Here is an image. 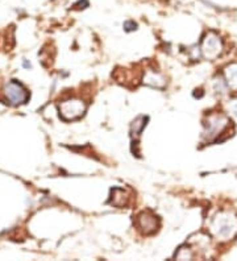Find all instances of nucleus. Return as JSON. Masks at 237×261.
<instances>
[{"mask_svg":"<svg viewBox=\"0 0 237 261\" xmlns=\"http://www.w3.org/2000/svg\"><path fill=\"white\" fill-rule=\"evenodd\" d=\"M209 231L219 242H229L237 235V217L231 211H220L212 218Z\"/></svg>","mask_w":237,"mask_h":261,"instance_id":"1","label":"nucleus"},{"mask_svg":"<svg viewBox=\"0 0 237 261\" xmlns=\"http://www.w3.org/2000/svg\"><path fill=\"white\" fill-rule=\"evenodd\" d=\"M231 120L225 116L224 114H211L204 123V130H203V137L207 143L209 141H216L220 135H223L229 127Z\"/></svg>","mask_w":237,"mask_h":261,"instance_id":"2","label":"nucleus"},{"mask_svg":"<svg viewBox=\"0 0 237 261\" xmlns=\"http://www.w3.org/2000/svg\"><path fill=\"white\" fill-rule=\"evenodd\" d=\"M86 110H87V105L82 99H67L60 105V115L67 121L82 118Z\"/></svg>","mask_w":237,"mask_h":261,"instance_id":"3","label":"nucleus"},{"mask_svg":"<svg viewBox=\"0 0 237 261\" xmlns=\"http://www.w3.org/2000/svg\"><path fill=\"white\" fill-rule=\"evenodd\" d=\"M200 51H202V56L205 60H216L221 55V51H223V41H221V38L214 32L207 33L204 38H203Z\"/></svg>","mask_w":237,"mask_h":261,"instance_id":"4","label":"nucleus"},{"mask_svg":"<svg viewBox=\"0 0 237 261\" xmlns=\"http://www.w3.org/2000/svg\"><path fill=\"white\" fill-rule=\"evenodd\" d=\"M4 95H6L7 100L13 106L22 105L29 99V93L25 87L16 81H10L4 86Z\"/></svg>","mask_w":237,"mask_h":261,"instance_id":"5","label":"nucleus"},{"mask_svg":"<svg viewBox=\"0 0 237 261\" xmlns=\"http://www.w3.org/2000/svg\"><path fill=\"white\" fill-rule=\"evenodd\" d=\"M136 226L144 235H152L160 227V220L150 211H142L137 215Z\"/></svg>","mask_w":237,"mask_h":261,"instance_id":"6","label":"nucleus"},{"mask_svg":"<svg viewBox=\"0 0 237 261\" xmlns=\"http://www.w3.org/2000/svg\"><path fill=\"white\" fill-rule=\"evenodd\" d=\"M224 80L228 89L237 91V62L228 65L224 69Z\"/></svg>","mask_w":237,"mask_h":261,"instance_id":"7","label":"nucleus"},{"mask_svg":"<svg viewBox=\"0 0 237 261\" xmlns=\"http://www.w3.org/2000/svg\"><path fill=\"white\" fill-rule=\"evenodd\" d=\"M144 83H146L149 86L157 87V89H164L165 85H166V81H165L161 74L154 73V71H148L145 78H144Z\"/></svg>","mask_w":237,"mask_h":261,"instance_id":"8","label":"nucleus"},{"mask_svg":"<svg viewBox=\"0 0 237 261\" xmlns=\"http://www.w3.org/2000/svg\"><path fill=\"white\" fill-rule=\"evenodd\" d=\"M175 257L180 258V260H190V258L194 257V253L189 248H187V251H185V248H180L177 255H175Z\"/></svg>","mask_w":237,"mask_h":261,"instance_id":"9","label":"nucleus"},{"mask_svg":"<svg viewBox=\"0 0 237 261\" xmlns=\"http://www.w3.org/2000/svg\"><path fill=\"white\" fill-rule=\"evenodd\" d=\"M228 111L229 114L233 116V118L237 119V99H233L231 102L228 103Z\"/></svg>","mask_w":237,"mask_h":261,"instance_id":"10","label":"nucleus"},{"mask_svg":"<svg viewBox=\"0 0 237 261\" xmlns=\"http://www.w3.org/2000/svg\"><path fill=\"white\" fill-rule=\"evenodd\" d=\"M124 28H125V31L130 32V31H135L137 28V24L135 21H125L124 22Z\"/></svg>","mask_w":237,"mask_h":261,"instance_id":"11","label":"nucleus"}]
</instances>
